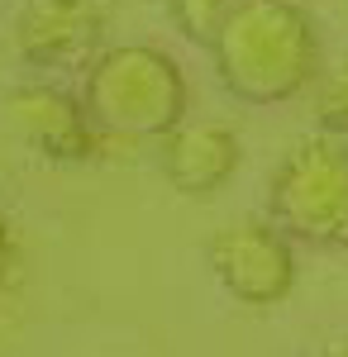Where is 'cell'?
Returning <instances> with one entry per match:
<instances>
[{"instance_id":"1","label":"cell","mask_w":348,"mask_h":357,"mask_svg":"<svg viewBox=\"0 0 348 357\" xmlns=\"http://www.w3.org/2000/svg\"><path fill=\"white\" fill-rule=\"evenodd\" d=\"M215 72L243 105H282L320 82V29L296 0H234L210 43Z\"/></svg>"},{"instance_id":"2","label":"cell","mask_w":348,"mask_h":357,"mask_svg":"<svg viewBox=\"0 0 348 357\" xmlns=\"http://www.w3.org/2000/svg\"><path fill=\"white\" fill-rule=\"evenodd\" d=\"M81 105L101 134L119 143H148L187 119L191 91L172 57L153 43H106L86 62Z\"/></svg>"},{"instance_id":"3","label":"cell","mask_w":348,"mask_h":357,"mask_svg":"<svg viewBox=\"0 0 348 357\" xmlns=\"http://www.w3.org/2000/svg\"><path fill=\"white\" fill-rule=\"evenodd\" d=\"M268 220L296 243H348V143L334 134L300 138L268 191Z\"/></svg>"},{"instance_id":"4","label":"cell","mask_w":348,"mask_h":357,"mask_svg":"<svg viewBox=\"0 0 348 357\" xmlns=\"http://www.w3.org/2000/svg\"><path fill=\"white\" fill-rule=\"evenodd\" d=\"M215 281L239 305L268 310L282 305L296 286V238H287L272 220H234L205 243Z\"/></svg>"},{"instance_id":"5","label":"cell","mask_w":348,"mask_h":357,"mask_svg":"<svg viewBox=\"0 0 348 357\" xmlns=\"http://www.w3.org/2000/svg\"><path fill=\"white\" fill-rule=\"evenodd\" d=\"M5 114L20 129L29 148L48 162H96L110 148H119V138L101 134L91 124V114L81 105V96L62 91L53 82H24L5 96Z\"/></svg>"},{"instance_id":"6","label":"cell","mask_w":348,"mask_h":357,"mask_svg":"<svg viewBox=\"0 0 348 357\" xmlns=\"http://www.w3.org/2000/svg\"><path fill=\"white\" fill-rule=\"evenodd\" d=\"M110 10L101 0H24L15 15V53L29 67H86L106 48Z\"/></svg>"},{"instance_id":"7","label":"cell","mask_w":348,"mask_h":357,"mask_svg":"<svg viewBox=\"0 0 348 357\" xmlns=\"http://www.w3.org/2000/svg\"><path fill=\"white\" fill-rule=\"evenodd\" d=\"M239 134L215 119H182L172 134L158 138V172L167 186L191 200H210L239 172Z\"/></svg>"},{"instance_id":"8","label":"cell","mask_w":348,"mask_h":357,"mask_svg":"<svg viewBox=\"0 0 348 357\" xmlns=\"http://www.w3.org/2000/svg\"><path fill=\"white\" fill-rule=\"evenodd\" d=\"M229 10H234V0H167L172 24L182 29L191 43H201V48H210V43H215V33L224 29Z\"/></svg>"},{"instance_id":"9","label":"cell","mask_w":348,"mask_h":357,"mask_svg":"<svg viewBox=\"0 0 348 357\" xmlns=\"http://www.w3.org/2000/svg\"><path fill=\"white\" fill-rule=\"evenodd\" d=\"M315 119H320V134L348 138V57L339 67L320 72V82H315Z\"/></svg>"},{"instance_id":"10","label":"cell","mask_w":348,"mask_h":357,"mask_svg":"<svg viewBox=\"0 0 348 357\" xmlns=\"http://www.w3.org/2000/svg\"><path fill=\"white\" fill-rule=\"evenodd\" d=\"M5 267H10V229L0 220V276H5Z\"/></svg>"},{"instance_id":"11","label":"cell","mask_w":348,"mask_h":357,"mask_svg":"<svg viewBox=\"0 0 348 357\" xmlns=\"http://www.w3.org/2000/svg\"><path fill=\"white\" fill-rule=\"evenodd\" d=\"M324 357H348V338H344V343H334V348H324Z\"/></svg>"}]
</instances>
